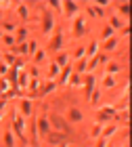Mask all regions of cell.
I'll list each match as a JSON object with an SVG mask.
<instances>
[{
  "instance_id": "6da1fadb",
  "label": "cell",
  "mask_w": 132,
  "mask_h": 147,
  "mask_svg": "<svg viewBox=\"0 0 132 147\" xmlns=\"http://www.w3.org/2000/svg\"><path fill=\"white\" fill-rule=\"evenodd\" d=\"M42 30L46 36H52V30H55V17L46 4H42Z\"/></svg>"
},
{
  "instance_id": "7a4b0ae2",
  "label": "cell",
  "mask_w": 132,
  "mask_h": 147,
  "mask_svg": "<svg viewBox=\"0 0 132 147\" xmlns=\"http://www.w3.org/2000/svg\"><path fill=\"white\" fill-rule=\"evenodd\" d=\"M13 135H17L23 143L27 141V135H25V120H23L21 113H15V116H13Z\"/></svg>"
},
{
  "instance_id": "3957f363",
  "label": "cell",
  "mask_w": 132,
  "mask_h": 147,
  "mask_svg": "<svg viewBox=\"0 0 132 147\" xmlns=\"http://www.w3.org/2000/svg\"><path fill=\"white\" fill-rule=\"evenodd\" d=\"M36 126H38V135L40 137H48L50 132H52V124H50V118L48 116H40L36 120Z\"/></svg>"
},
{
  "instance_id": "277c9868",
  "label": "cell",
  "mask_w": 132,
  "mask_h": 147,
  "mask_svg": "<svg viewBox=\"0 0 132 147\" xmlns=\"http://www.w3.org/2000/svg\"><path fill=\"white\" fill-rule=\"evenodd\" d=\"M115 116V107L113 105H103V107H98L96 111V120H98V124H103V122H109L111 118Z\"/></svg>"
},
{
  "instance_id": "5b68a950",
  "label": "cell",
  "mask_w": 132,
  "mask_h": 147,
  "mask_svg": "<svg viewBox=\"0 0 132 147\" xmlns=\"http://www.w3.org/2000/svg\"><path fill=\"white\" fill-rule=\"evenodd\" d=\"M61 13H63L65 17L74 19L78 13H80V4H78V2H69V0H65V2H61Z\"/></svg>"
},
{
  "instance_id": "8992f818",
  "label": "cell",
  "mask_w": 132,
  "mask_h": 147,
  "mask_svg": "<svg viewBox=\"0 0 132 147\" xmlns=\"http://www.w3.org/2000/svg\"><path fill=\"white\" fill-rule=\"evenodd\" d=\"M84 32H86V21H84V15H82V13H78V15L74 17V36L80 38Z\"/></svg>"
},
{
  "instance_id": "52a82bcc",
  "label": "cell",
  "mask_w": 132,
  "mask_h": 147,
  "mask_svg": "<svg viewBox=\"0 0 132 147\" xmlns=\"http://www.w3.org/2000/svg\"><path fill=\"white\" fill-rule=\"evenodd\" d=\"M31 111H34V103H31V99H19V111L17 113H21L23 118H27L31 116Z\"/></svg>"
},
{
  "instance_id": "ba28073f",
  "label": "cell",
  "mask_w": 132,
  "mask_h": 147,
  "mask_svg": "<svg viewBox=\"0 0 132 147\" xmlns=\"http://www.w3.org/2000/svg\"><path fill=\"white\" fill-rule=\"evenodd\" d=\"M107 19H109V23H107V25H109V28L113 30V32H117V30H124V28L128 25V21H124L122 17H117L115 13H111V15H109Z\"/></svg>"
},
{
  "instance_id": "9c48e42d",
  "label": "cell",
  "mask_w": 132,
  "mask_h": 147,
  "mask_svg": "<svg viewBox=\"0 0 132 147\" xmlns=\"http://www.w3.org/2000/svg\"><path fill=\"white\" fill-rule=\"evenodd\" d=\"M13 36H15V44H23V42H27V38H29V30L25 28V25H19Z\"/></svg>"
},
{
  "instance_id": "30bf717a",
  "label": "cell",
  "mask_w": 132,
  "mask_h": 147,
  "mask_svg": "<svg viewBox=\"0 0 132 147\" xmlns=\"http://www.w3.org/2000/svg\"><path fill=\"white\" fill-rule=\"evenodd\" d=\"M61 46H63V34H61V32H57V34H52V36H50L48 51H55V53H59V51H63Z\"/></svg>"
},
{
  "instance_id": "8fae6325",
  "label": "cell",
  "mask_w": 132,
  "mask_h": 147,
  "mask_svg": "<svg viewBox=\"0 0 132 147\" xmlns=\"http://www.w3.org/2000/svg\"><path fill=\"white\" fill-rule=\"evenodd\" d=\"M65 116H67V120H69L71 124H78V122H82V120H84V113H82L80 107H69Z\"/></svg>"
},
{
  "instance_id": "7c38bea8",
  "label": "cell",
  "mask_w": 132,
  "mask_h": 147,
  "mask_svg": "<svg viewBox=\"0 0 132 147\" xmlns=\"http://www.w3.org/2000/svg\"><path fill=\"white\" fill-rule=\"evenodd\" d=\"M69 53H65V51H59L57 53V55H55V59H52V63H57L59 65V69H61V67H67V65H69Z\"/></svg>"
},
{
  "instance_id": "4fadbf2b",
  "label": "cell",
  "mask_w": 132,
  "mask_h": 147,
  "mask_svg": "<svg viewBox=\"0 0 132 147\" xmlns=\"http://www.w3.org/2000/svg\"><path fill=\"white\" fill-rule=\"evenodd\" d=\"M17 82H19V88H21V90H27V84H29V74H27V69H19L17 71Z\"/></svg>"
},
{
  "instance_id": "5bb4252c",
  "label": "cell",
  "mask_w": 132,
  "mask_h": 147,
  "mask_svg": "<svg viewBox=\"0 0 132 147\" xmlns=\"http://www.w3.org/2000/svg\"><path fill=\"white\" fill-rule=\"evenodd\" d=\"M117 44H120V38L117 36H111V38H107V40H103V51L105 53H111V51H115L117 49Z\"/></svg>"
},
{
  "instance_id": "9a60e30c",
  "label": "cell",
  "mask_w": 132,
  "mask_h": 147,
  "mask_svg": "<svg viewBox=\"0 0 132 147\" xmlns=\"http://www.w3.org/2000/svg\"><path fill=\"white\" fill-rule=\"evenodd\" d=\"M46 65H48V67H46V78H44V80H57L59 71H61V69H59V65L52 63V61H48Z\"/></svg>"
},
{
  "instance_id": "2e32d148",
  "label": "cell",
  "mask_w": 132,
  "mask_h": 147,
  "mask_svg": "<svg viewBox=\"0 0 132 147\" xmlns=\"http://www.w3.org/2000/svg\"><path fill=\"white\" fill-rule=\"evenodd\" d=\"M69 76H71V65H67V67H61V71H59V76H57L55 82H57V84H67Z\"/></svg>"
},
{
  "instance_id": "e0dca14e",
  "label": "cell",
  "mask_w": 132,
  "mask_h": 147,
  "mask_svg": "<svg viewBox=\"0 0 132 147\" xmlns=\"http://www.w3.org/2000/svg\"><path fill=\"white\" fill-rule=\"evenodd\" d=\"M15 9H17V17L19 19H23V21H27V19H29V6L27 4L19 2V4H15Z\"/></svg>"
},
{
  "instance_id": "ac0fdd59",
  "label": "cell",
  "mask_w": 132,
  "mask_h": 147,
  "mask_svg": "<svg viewBox=\"0 0 132 147\" xmlns=\"http://www.w3.org/2000/svg\"><path fill=\"white\" fill-rule=\"evenodd\" d=\"M98 53V42L94 40V42H90L88 46H84V59H92Z\"/></svg>"
},
{
  "instance_id": "d6986e66",
  "label": "cell",
  "mask_w": 132,
  "mask_h": 147,
  "mask_svg": "<svg viewBox=\"0 0 132 147\" xmlns=\"http://www.w3.org/2000/svg\"><path fill=\"white\" fill-rule=\"evenodd\" d=\"M0 42H2V49H15V36L13 34H0Z\"/></svg>"
},
{
  "instance_id": "ffe728a7",
  "label": "cell",
  "mask_w": 132,
  "mask_h": 147,
  "mask_svg": "<svg viewBox=\"0 0 132 147\" xmlns=\"http://www.w3.org/2000/svg\"><path fill=\"white\" fill-rule=\"evenodd\" d=\"M31 59H34V65H36V67H38V65H42V63H48V61H46V51H44V49H38Z\"/></svg>"
},
{
  "instance_id": "44dd1931",
  "label": "cell",
  "mask_w": 132,
  "mask_h": 147,
  "mask_svg": "<svg viewBox=\"0 0 132 147\" xmlns=\"http://www.w3.org/2000/svg\"><path fill=\"white\" fill-rule=\"evenodd\" d=\"M103 126H105V124H98V122H94V124H92V128H90V139H94V141H96V139H101Z\"/></svg>"
},
{
  "instance_id": "7402d4cb",
  "label": "cell",
  "mask_w": 132,
  "mask_h": 147,
  "mask_svg": "<svg viewBox=\"0 0 132 147\" xmlns=\"http://www.w3.org/2000/svg\"><path fill=\"white\" fill-rule=\"evenodd\" d=\"M4 147H15V135H13V130H4Z\"/></svg>"
},
{
  "instance_id": "603a6c76",
  "label": "cell",
  "mask_w": 132,
  "mask_h": 147,
  "mask_svg": "<svg viewBox=\"0 0 132 147\" xmlns=\"http://www.w3.org/2000/svg\"><path fill=\"white\" fill-rule=\"evenodd\" d=\"M40 49V46H38V42L36 40H27V42H25V51H27V57H34V53Z\"/></svg>"
},
{
  "instance_id": "cb8c5ba5",
  "label": "cell",
  "mask_w": 132,
  "mask_h": 147,
  "mask_svg": "<svg viewBox=\"0 0 132 147\" xmlns=\"http://www.w3.org/2000/svg\"><path fill=\"white\" fill-rule=\"evenodd\" d=\"M115 82H117V80H115V76H105V78H103V88H105V90L113 88V86H115Z\"/></svg>"
},
{
  "instance_id": "d4e9b609",
  "label": "cell",
  "mask_w": 132,
  "mask_h": 147,
  "mask_svg": "<svg viewBox=\"0 0 132 147\" xmlns=\"http://www.w3.org/2000/svg\"><path fill=\"white\" fill-rule=\"evenodd\" d=\"M67 84H69V86H82V76H78V74L71 71V76H69V80H67Z\"/></svg>"
},
{
  "instance_id": "484cf974",
  "label": "cell",
  "mask_w": 132,
  "mask_h": 147,
  "mask_svg": "<svg viewBox=\"0 0 132 147\" xmlns=\"http://www.w3.org/2000/svg\"><path fill=\"white\" fill-rule=\"evenodd\" d=\"M111 36H115V32L109 28V25H105V28L101 30V42L103 40H107V38H111Z\"/></svg>"
},
{
  "instance_id": "4316f807",
  "label": "cell",
  "mask_w": 132,
  "mask_h": 147,
  "mask_svg": "<svg viewBox=\"0 0 132 147\" xmlns=\"http://www.w3.org/2000/svg\"><path fill=\"white\" fill-rule=\"evenodd\" d=\"M120 69H122V67H120L117 63H107V76H115Z\"/></svg>"
},
{
  "instance_id": "83f0119b",
  "label": "cell",
  "mask_w": 132,
  "mask_h": 147,
  "mask_svg": "<svg viewBox=\"0 0 132 147\" xmlns=\"http://www.w3.org/2000/svg\"><path fill=\"white\" fill-rule=\"evenodd\" d=\"M96 147H107V141L105 139H96Z\"/></svg>"
},
{
  "instance_id": "f1b7e54d",
  "label": "cell",
  "mask_w": 132,
  "mask_h": 147,
  "mask_svg": "<svg viewBox=\"0 0 132 147\" xmlns=\"http://www.w3.org/2000/svg\"><path fill=\"white\" fill-rule=\"evenodd\" d=\"M2 113H4V111H0V120H2Z\"/></svg>"
},
{
  "instance_id": "f546056e",
  "label": "cell",
  "mask_w": 132,
  "mask_h": 147,
  "mask_svg": "<svg viewBox=\"0 0 132 147\" xmlns=\"http://www.w3.org/2000/svg\"><path fill=\"white\" fill-rule=\"evenodd\" d=\"M0 53H2V46H0Z\"/></svg>"
},
{
  "instance_id": "4dcf8cb0",
  "label": "cell",
  "mask_w": 132,
  "mask_h": 147,
  "mask_svg": "<svg viewBox=\"0 0 132 147\" xmlns=\"http://www.w3.org/2000/svg\"><path fill=\"white\" fill-rule=\"evenodd\" d=\"M126 147H128V143H126Z\"/></svg>"
}]
</instances>
